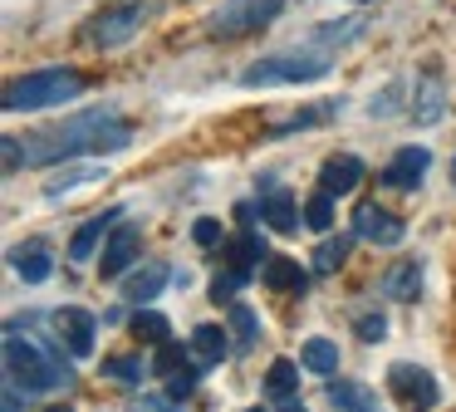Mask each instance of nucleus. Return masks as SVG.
<instances>
[{
    "label": "nucleus",
    "mask_w": 456,
    "mask_h": 412,
    "mask_svg": "<svg viewBox=\"0 0 456 412\" xmlns=\"http://www.w3.org/2000/svg\"><path fill=\"white\" fill-rule=\"evenodd\" d=\"M285 10V0H226V5L216 10V15L207 20V29L216 39H240V35H256V29H265L270 20Z\"/></svg>",
    "instance_id": "nucleus-5"
},
{
    "label": "nucleus",
    "mask_w": 456,
    "mask_h": 412,
    "mask_svg": "<svg viewBox=\"0 0 456 412\" xmlns=\"http://www.w3.org/2000/svg\"><path fill=\"white\" fill-rule=\"evenodd\" d=\"M354 235L368 241V245H403L407 226L397 221L393 211H383L378 202H358L354 206Z\"/></svg>",
    "instance_id": "nucleus-9"
},
{
    "label": "nucleus",
    "mask_w": 456,
    "mask_h": 412,
    "mask_svg": "<svg viewBox=\"0 0 456 412\" xmlns=\"http://www.w3.org/2000/svg\"><path fill=\"white\" fill-rule=\"evenodd\" d=\"M226 319H231V334H236L240 349H250V343L260 339V319H256V309H250V304L231 300V304H226Z\"/></svg>",
    "instance_id": "nucleus-27"
},
{
    "label": "nucleus",
    "mask_w": 456,
    "mask_h": 412,
    "mask_svg": "<svg viewBox=\"0 0 456 412\" xmlns=\"http://www.w3.org/2000/svg\"><path fill=\"white\" fill-rule=\"evenodd\" d=\"M427 167H432V152H427L422 143H412V147H403V152H397L393 162L383 167V186H397V192H412V186L427 177Z\"/></svg>",
    "instance_id": "nucleus-12"
},
{
    "label": "nucleus",
    "mask_w": 456,
    "mask_h": 412,
    "mask_svg": "<svg viewBox=\"0 0 456 412\" xmlns=\"http://www.w3.org/2000/svg\"><path fill=\"white\" fill-rule=\"evenodd\" d=\"M172 280V270L162 260H152V265H142L138 275H128L123 280V300H133V304H148V300H158L162 294V284Z\"/></svg>",
    "instance_id": "nucleus-18"
},
{
    "label": "nucleus",
    "mask_w": 456,
    "mask_h": 412,
    "mask_svg": "<svg viewBox=\"0 0 456 412\" xmlns=\"http://www.w3.org/2000/svg\"><path fill=\"white\" fill-rule=\"evenodd\" d=\"M54 329H60L64 349L74 353V358H94V339H99V319H94L89 309H79V304H69V309L54 314Z\"/></svg>",
    "instance_id": "nucleus-10"
},
{
    "label": "nucleus",
    "mask_w": 456,
    "mask_h": 412,
    "mask_svg": "<svg viewBox=\"0 0 456 412\" xmlns=\"http://www.w3.org/2000/svg\"><path fill=\"white\" fill-rule=\"evenodd\" d=\"M226 260L236 265V270H256V260H270V255H265V235L246 226L236 241H226Z\"/></svg>",
    "instance_id": "nucleus-22"
},
{
    "label": "nucleus",
    "mask_w": 456,
    "mask_h": 412,
    "mask_svg": "<svg viewBox=\"0 0 456 412\" xmlns=\"http://www.w3.org/2000/svg\"><path fill=\"white\" fill-rule=\"evenodd\" d=\"M387 388L397 392V402H403L407 412H432L436 402H442L436 378L427 368H417V363H393V368H387Z\"/></svg>",
    "instance_id": "nucleus-7"
},
{
    "label": "nucleus",
    "mask_w": 456,
    "mask_h": 412,
    "mask_svg": "<svg viewBox=\"0 0 456 412\" xmlns=\"http://www.w3.org/2000/svg\"><path fill=\"white\" fill-rule=\"evenodd\" d=\"M329 402H334L338 412H383L378 392L368 388V383H354V378H334V383H329Z\"/></svg>",
    "instance_id": "nucleus-15"
},
{
    "label": "nucleus",
    "mask_w": 456,
    "mask_h": 412,
    "mask_svg": "<svg viewBox=\"0 0 456 412\" xmlns=\"http://www.w3.org/2000/svg\"><path fill=\"white\" fill-rule=\"evenodd\" d=\"M5 373H11V383H20L25 392H60V388H69V378H74L64 353L54 349L50 339L20 334V324L5 329Z\"/></svg>",
    "instance_id": "nucleus-2"
},
{
    "label": "nucleus",
    "mask_w": 456,
    "mask_h": 412,
    "mask_svg": "<svg viewBox=\"0 0 456 412\" xmlns=\"http://www.w3.org/2000/svg\"><path fill=\"white\" fill-rule=\"evenodd\" d=\"M246 412H265V408H246Z\"/></svg>",
    "instance_id": "nucleus-42"
},
{
    "label": "nucleus",
    "mask_w": 456,
    "mask_h": 412,
    "mask_svg": "<svg viewBox=\"0 0 456 412\" xmlns=\"http://www.w3.org/2000/svg\"><path fill=\"white\" fill-rule=\"evenodd\" d=\"M79 94H84V74H74V69H35V74L5 84V113H40V108L74 103Z\"/></svg>",
    "instance_id": "nucleus-3"
},
{
    "label": "nucleus",
    "mask_w": 456,
    "mask_h": 412,
    "mask_svg": "<svg viewBox=\"0 0 456 412\" xmlns=\"http://www.w3.org/2000/svg\"><path fill=\"white\" fill-rule=\"evenodd\" d=\"M299 363H305L309 373H319V378H334L338 373V343L334 339H309L305 349H299Z\"/></svg>",
    "instance_id": "nucleus-24"
},
{
    "label": "nucleus",
    "mask_w": 456,
    "mask_h": 412,
    "mask_svg": "<svg viewBox=\"0 0 456 412\" xmlns=\"http://www.w3.org/2000/svg\"><path fill=\"white\" fill-rule=\"evenodd\" d=\"M191 241H197L201 251H211V245H221V221H216V216H201V221L191 226Z\"/></svg>",
    "instance_id": "nucleus-36"
},
{
    "label": "nucleus",
    "mask_w": 456,
    "mask_h": 412,
    "mask_svg": "<svg viewBox=\"0 0 456 412\" xmlns=\"http://www.w3.org/2000/svg\"><path fill=\"white\" fill-rule=\"evenodd\" d=\"M187 343H191V363H197V368H216V363L226 358V334H221L216 324H201Z\"/></svg>",
    "instance_id": "nucleus-20"
},
{
    "label": "nucleus",
    "mask_w": 456,
    "mask_h": 412,
    "mask_svg": "<svg viewBox=\"0 0 456 412\" xmlns=\"http://www.w3.org/2000/svg\"><path fill=\"white\" fill-rule=\"evenodd\" d=\"M246 280H250V270H236V265H231L226 275H216V280H211V300H216V304L226 300V304H231V294H236Z\"/></svg>",
    "instance_id": "nucleus-33"
},
{
    "label": "nucleus",
    "mask_w": 456,
    "mask_h": 412,
    "mask_svg": "<svg viewBox=\"0 0 456 412\" xmlns=\"http://www.w3.org/2000/svg\"><path fill=\"white\" fill-rule=\"evenodd\" d=\"M260 221H270V231L289 235L299 226V206H295V192L285 182H265L260 186Z\"/></svg>",
    "instance_id": "nucleus-11"
},
{
    "label": "nucleus",
    "mask_w": 456,
    "mask_h": 412,
    "mask_svg": "<svg viewBox=\"0 0 456 412\" xmlns=\"http://www.w3.org/2000/svg\"><path fill=\"white\" fill-rule=\"evenodd\" d=\"M142 373H152V363H142V358H103V378H113V383H123V388H133V383H142Z\"/></svg>",
    "instance_id": "nucleus-30"
},
{
    "label": "nucleus",
    "mask_w": 456,
    "mask_h": 412,
    "mask_svg": "<svg viewBox=\"0 0 456 412\" xmlns=\"http://www.w3.org/2000/svg\"><path fill=\"white\" fill-rule=\"evenodd\" d=\"M133 143V123L113 108H84V113L54 123L50 133L20 137V162L25 167H60L89 152H123Z\"/></svg>",
    "instance_id": "nucleus-1"
},
{
    "label": "nucleus",
    "mask_w": 456,
    "mask_h": 412,
    "mask_svg": "<svg viewBox=\"0 0 456 412\" xmlns=\"http://www.w3.org/2000/svg\"><path fill=\"white\" fill-rule=\"evenodd\" d=\"M442 113H446V88H442V78L436 74H422L417 78V98H412V118L422 128H432V123H442Z\"/></svg>",
    "instance_id": "nucleus-16"
},
{
    "label": "nucleus",
    "mask_w": 456,
    "mask_h": 412,
    "mask_svg": "<svg viewBox=\"0 0 456 412\" xmlns=\"http://www.w3.org/2000/svg\"><path fill=\"white\" fill-rule=\"evenodd\" d=\"M187 363H191V343H177V339L158 343V353H152V373H158V378H172V373L187 368Z\"/></svg>",
    "instance_id": "nucleus-29"
},
{
    "label": "nucleus",
    "mask_w": 456,
    "mask_h": 412,
    "mask_svg": "<svg viewBox=\"0 0 456 412\" xmlns=\"http://www.w3.org/2000/svg\"><path fill=\"white\" fill-rule=\"evenodd\" d=\"M123 221V206H113V211H99V216H89V221L74 231V241H69V260H94V251H99L103 241H109V231Z\"/></svg>",
    "instance_id": "nucleus-14"
},
{
    "label": "nucleus",
    "mask_w": 456,
    "mask_h": 412,
    "mask_svg": "<svg viewBox=\"0 0 456 412\" xmlns=\"http://www.w3.org/2000/svg\"><path fill=\"white\" fill-rule=\"evenodd\" d=\"M45 412H74V408H45Z\"/></svg>",
    "instance_id": "nucleus-40"
},
{
    "label": "nucleus",
    "mask_w": 456,
    "mask_h": 412,
    "mask_svg": "<svg viewBox=\"0 0 456 412\" xmlns=\"http://www.w3.org/2000/svg\"><path fill=\"white\" fill-rule=\"evenodd\" d=\"M348 251H354V235H324V241L314 245V270L319 275H334L338 265L348 260Z\"/></svg>",
    "instance_id": "nucleus-25"
},
{
    "label": "nucleus",
    "mask_w": 456,
    "mask_h": 412,
    "mask_svg": "<svg viewBox=\"0 0 456 412\" xmlns=\"http://www.w3.org/2000/svg\"><path fill=\"white\" fill-rule=\"evenodd\" d=\"M99 177H103V167H99V162H64L60 172H54V182L45 186V196L54 202V196L74 192V186H84V182H99Z\"/></svg>",
    "instance_id": "nucleus-23"
},
{
    "label": "nucleus",
    "mask_w": 456,
    "mask_h": 412,
    "mask_svg": "<svg viewBox=\"0 0 456 412\" xmlns=\"http://www.w3.org/2000/svg\"><path fill=\"white\" fill-rule=\"evenodd\" d=\"M260 280H265L270 290H305L309 275H305V265L289 260V255H270L265 270H260Z\"/></svg>",
    "instance_id": "nucleus-21"
},
{
    "label": "nucleus",
    "mask_w": 456,
    "mask_h": 412,
    "mask_svg": "<svg viewBox=\"0 0 456 412\" xmlns=\"http://www.w3.org/2000/svg\"><path fill=\"white\" fill-rule=\"evenodd\" d=\"M265 388H270V398L289 402V398H295V388H299V363L295 358H275V363H270V373H265Z\"/></svg>",
    "instance_id": "nucleus-26"
},
{
    "label": "nucleus",
    "mask_w": 456,
    "mask_h": 412,
    "mask_svg": "<svg viewBox=\"0 0 456 412\" xmlns=\"http://www.w3.org/2000/svg\"><path fill=\"white\" fill-rule=\"evenodd\" d=\"M417 290H422V260H397L393 270L383 275V294L397 304H412Z\"/></svg>",
    "instance_id": "nucleus-19"
},
{
    "label": "nucleus",
    "mask_w": 456,
    "mask_h": 412,
    "mask_svg": "<svg viewBox=\"0 0 456 412\" xmlns=\"http://www.w3.org/2000/svg\"><path fill=\"white\" fill-rule=\"evenodd\" d=\"M305 226H314V231H329L334 226V196L329 192H314L305 202Z\"/></svg>",
    "instance_id": "nucleus-32"
},
{
    "label": "nucleus",
    "mask_w": 456,
    "mask_h": 412,
    "mask_svg": "<svg viewBox=\"0 0 456 412\" xmlns=\"http://www.w3.org/2000/svg\"><path fill=\"white\" fill-rule=\"evenodd\" d=\"M197 363H187V368H177V373H172V378H167V398H191V388H197Z\"/></svg>",
    "instance_id": "nucleus-34"
},
{
    "label": "nucleus",
    "mask_w": 456,
    "mask_h": 412,
    "mask_svg": "<svg viewBox=\"0 0 456 412\" xmlns=\"http://www.w3.org/2000/svg\"><path fill=\"white\" fill-rule=\"evenodd\" d=\"M138 25H142V5L138 0H123V5H109V10L94 15L89 29H84V39H89L94 49H118L138 35Z\"/></svg>",
    "instance_id": "nucleus-6"
},
{
    "label": "nucleus",
    "mask_w": 456,
    "mask_h": 412,
    "mask_svg": "<svg viewBox=\"0 0 456 412\" xmlns=\"http://www.w3.org/2000/svg\"><path fill=\"white\" fill-rule=\"evenodd\" d=\"M338 113V103H329V108H305V113H289V118H280L275 128H270V133H299V128H319V123H329V118Z\"/></svg>",
    "instance_id": "nucleus-31"
},
{
    "label": "nucleus",
    "mask_w": 456,
    "mask_h": 412,
    "mask_svg": "<svg viewBox=\"0 0 456 412\" xmlns=\"http://www.w3.org/2000/svg\"><path fill=\"white\" fill-rule=\"evenodd\" d=\"M280 412H309V408H305V402H285Z\"/></svg>",
    "instance_id": "nucleus-39"
},
{
    "label": "nucleus",
    "mask_w": 456,
    "mask_h": 412,
    "mask_svg": "<svg viewBox=\"0 0 456 412\" xmlns=\"http://www.w3.org/2000/svg\"><path fill=\"white\" fill-rule=\"evenodd\" d=\"M354 329H358V339H363V343H378V339L387 334V319H383V314H363Z\"/></svg>",
    "instance_id": "nucleus-37"
},
{
    "label": "nucleus",
    "mask_w": 456,
    "mask_h": 412,
    "mask_svg": "<svg viewBox=\"0 0 456 412\" xmlns=\"http://www.w3.org/2000/svg\"><path fill=\"white\" fill-rule=\"evenodd\" d=\"M452 186H456V157H452Z\"/></svg>",
    "instance_id": "nucleus-41"
},
{
    "label": "nucleus",
    "mask_w": 456,
    "mask_h": 412,
    "mask_svg": "<svg viewBox=\"0 0 456 412\" xmlns=\"http://www.w3.org/2000/svg\"><path fill=\"white\" fill-rule=\"evenodd\" d=\"M133 334H138V339H148V343H167L172 339V324H167V314L138 304V314H133Z\"/></svg>",
    "instance_id": "nucleus-28"
},
{
    "label": "nucleus",
    "mask_w": 456,
    "mask_h": 412,
    "mask_svg": "<svg viewBox=\"0 0 456 412\" xmlns=\"http://www.w3.org/2000/svg\"><path fill=\"white\" fill-rule=\"evenodd\" d=\"M11 260H15V275H20L25 284H45V280L54 275L50 245H40V241H30V245H15V251H11Z\"/></svg>",
    "instance_id": "nucleus-17"
},
{
    "label": "nucleus",
    "mask_w": 456,
    "mask_h": 412,
    "mask_svg": "<svg viewBox=\"0 0 456 412\" xmlns=\"http://www.w3.org/2000/svg\"><path fill=\"white\" fill-rule=\"evenodd\" d=\"M138 251H142V226L138 221H118L109 231V241H103V260H99L103 280H123L128 265L138 260Z\"/></svg>",
    "instance_id": "nucleus-8"
},
{
    "label": "nucleus",
    "mask_w": 456,
    "mask_h": 412,
    "mask_svg": "<svg viewBox=\"0 0 456 412\" xmlns=\"http://www.w3.org/2000/svg\"><path fill=\"white\" fill-rule=\"evenodd\" d=\"M128 412H182V408H177V398H167V392H162V398L158 392H142V398L128 402Z\"/></svg>",
    "instance_id": "nucleus-35"
},
{
    "label": "nucleus",
    "mask_w": 456,
    "mask_h": 412,
    "mask_svg": "<svg viewBox=\"0 0 456 412\" xmlns=\"http://www.w3.org/2000/svg\"><path fill=\"white\" fill-rule=\"evenodd\" d=\"M358 182H363V157H354V152H334V157H324V167H319V192H329V196H348Z\"/></svg>",
    "instance_id": "nucleus-13"
},
{
    "label": "nucleus",
    "mask_w": 456,
    "mask_h": 412,
    "mask_svg": "<svg viewBox=\"0 0 456 412\" xmlns=\"http://www.w3.org/2000/svg\"><path fill=\"white\" fill-rule=\"evenodd\" d=\"M0 152H5V172H20V137H0Z\"/></svg>",
    "instance_id": "nucleus-38"
},
{
    "label": "nucleus",
    "mask_w": 456,
    "mask_h": 412,
    "mask_svg": "<svg viewBox=\"0 0 456 412\" xmlns=\"http://www.w3.org/2000/svg\"><path fill=\"white\" fill-rule=\"evenodd\" d=\"M329 74V54H270L260 59L256 69H246L240 74V84L246 88H275V84H314V78Z\"/></svg>",
    "instance_id": "nucleus-4"
}]
</instances>
